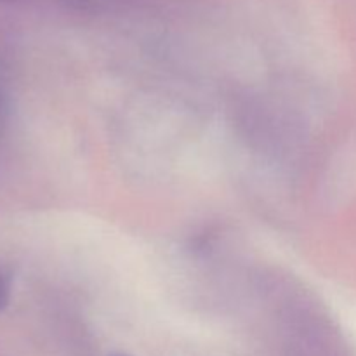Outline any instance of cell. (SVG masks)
<instances>
[{"instance_id":"obj_2","label":"cell","mask_w":356,"mask_h":356,"mask_svg":"<svg viewBox=\"0 0 356 356\" xmlns=\"http://www.w3.org/2000/svg\"><path fill=\"white\" fill-rule=\"evenodd\" d=\"M113 356H127V355H122V353H120V355H113Z\"/></svg>"},{"instance_id":"obj_1","label":"cell","mask_w":356,"mask_h":356,"mask_svg":"<svg viewBox=\"0 0 356 356\" xmlns=\"http://www.w3.org/2000/svg\"><path fill=\"white\" fill-rule=\"evenodd\" d=\"M13 289V273L6 266H0V309L6 308Z\"/></svg>"}]
</instances>
